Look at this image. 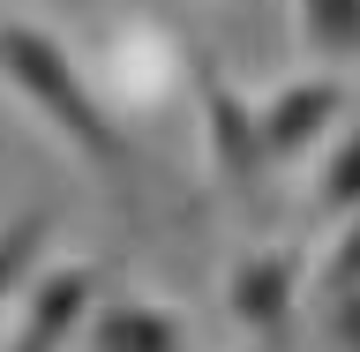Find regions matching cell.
<instances>
[{
    "label": "cell",
    "mask_w": 360,
    "mask_h": 352,
    "mask_svg": "<svg viewBox=\"0 0 360 352\" xmlns=\"http://www.w3.org/2000/svg\"><path fill=\"white\" fill-rule=\"evenodd\" d=\"M188 75H195V98H202V135H210V165H218L225 188H263L270 173V150H263V128H255V112L233 83H225V67L210 53H188Z\"/></svg>",
    "instance_id": "7a4b0ae2"
},
{
    "label": "cell",
    "mask_w": 360,
    "mask_h": 352,
    "mask_svg": "<svg viewBox=\"0 0 360 352\" xmlns=\"http://www.w3.org/2000/svg\"><path fill=\"white\" fill-rule=\"evenodd\" d=\"M300 45L323 60H360V0H292Z\"/></svg>",
    "instance_id": "ba28073f"
},
{
    "label": "cell",
    "mask_w": 360,
    "mask_h": 352,
    "mask_svg": "<svg viewBox=\"0 0 360 352\" xmlns=\"http://www.w3.org/2000/svg\"><path fill=\"white\" fill-rule=\"evenodd\" d=\"M300 247H263V255H248L233 270V285H225V308L240 322L248 337L263 352H285L292 345V322H300Z\"/></svg>",
    "instance_id": "3957f363"
},
{
    "label": "cell",
    "mask_w": 360,
    "mask_h": 352,
    "mask_svg": "<svg viewBox=\"0 0 360 352\" xmlns=\"http://www.w3.org/2000/svg\"><path fill=\"white\" fill-rule=\"evenodd\" d=\"M45 240H53V210L45 202H30V210H15V218L0 225V308H8V292H22L38 278Z\"/></svg>",
    "instance_id": "52a82bcc"
},
{
    "label": "cell",
    "mask_w": 360,
    "mask_h": 352,
    "mask_svg": "<svg viewBox=\"0 0 360 352\" xmlns=\"http://www.w3.org/2000/svg\"><path fill=\"white\" fill-rule=\"evenodd\" d=\"M315 210L323 218H353L360 210V128H345L323 157V180H315Z\"/></svg>",
    "instance_id": "9c48e42d"
},
{
    "label": "cell",
    "mask_w": 360,
    "mask_h": 352,
    "mask_svg": "<svg viewBox=\"0 0 360 352\" xmlns=\"http://www.w3.org/2000/svg\"><path fill=\"white\" fill-rule=\"evenodd\" d=\"M315 292H360V210L345 218V233H338L330 263H323V278H315Z\"/></svg>",
    "instance_id": "30bf717a"
},
{
    "label": "cell",
    "mask_w": 360,
    "mask_h": 352,
    "mask_svg": "<svg viewBox=\"0 0 360 352\" xmlns=\"http://www.w3.org/2000/svg\"><path fill=\"white\" fill-rule=\"evenodd\" d=\"M90 300H98V270L90 263H68V270H45L30 300H22V322H15V345L8 352H68V337L83 330Z\"/></svg>",
    "instance_id": "5b68a950"
},
{
    "label": "cell",
    "mask_w": 360,
    "mask_h": 352,
    "mask_svg": "<svg viewBox=\"0 0 360 352\" xmlns=\"http://www.w3.org/2000/svg\"><path fill=\"white\" fill-rule=\"evenodd\" d=\"M338 120H345V83H330V75H300V83H285L255 112L270 165H292V157H308L315 143H330Z\"/></svg>",
    "instance_id": "277c9868"
},
{
    "label": "cell",
    "mask_w": 360,
    "mask_h": 352,
    "mask_svg": "<svg viewBox=\"0 0 360 352\" xmlns=\"http://www.w3.org/2000/svg\"><path fill=\"white\" fill-rule=\"evenodd\" d=\"M323 330L338 352H360V292H323Z\"/></svg>",
    "instance_id": "8fae6325"
},
{
    "label": "cell",
    "mask_w": 360,
    "mask_h": 352,
    "mask_svg": "<svg viewBox=\"0 0 360 352\" xmlns=\"http://www.w3.org/2000/svg\"><path fill=\"white\" fill-rule=\"evenodd\" d=\"M0 83L15 90L30 112H45V120L68 135V150L83 157V165L105 180L112 195L135 202V150H128V135L112 128V112L98 105L90 75L75 67V53H68L45 22L0 15Z\"/></svg>",
    "instance_id": "6da1fadb"
},
{
    "label": "cell",
    "mask_w": 360,
    "mask_h": 352,
    "mask_svg": "<svg viewBox=\"0 0 360 352\" xmlns=\"http://www.w3.org/2000/svg\"><path fill=\"white\" fill-rule=\"evenodd\" d=\"M90 352H188V322L158 300H112L90 308Z\"/></svg>",
    "instance_id": "8992f818"
}]
</instances>
